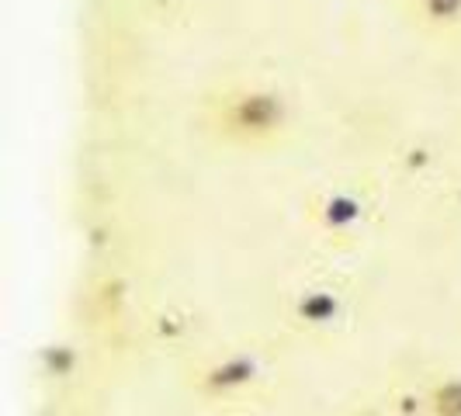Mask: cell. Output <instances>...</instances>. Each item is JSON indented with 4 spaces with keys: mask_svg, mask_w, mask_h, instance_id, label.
<instances>
[{
    "mask_svg": "<svg viewBox=\"0 0 461 416\" xmlns=\"http://www.w3.org/2000/svg\"><path fill=\"white\" fill-rule=\"evenodd\" d=\"M295 101L271 80H222L198 97L194 129L212 146L260 157L277 153L295 136Z\"/></svg>",
    "mask_w": 461,
    "mask_h": 416,
    "instance_id": "1",
    "label": "cell"
},
{
    "mask_svg": "<svg viewBox=\"0 0 461 416\" xmlns=\"http://www.w3.org/2000/svg\"><path fill=\"white\" fill-rule=\"evenodd\" d=\"M264 382V365L257 354L230 350V354H215L202 365H194L187 375V389L198 395L205 406H232L243 402L247 395L257 393V385Z\"/></svg>",
    "mask_w": 461,
    "mask_h": 416,
    "instance_id": "2",
    "label": "cell"
},
{
    "mask_svg": "<svg viewBox=\"0 0 461 416\" xmlns=\"http://www.w3.org/2000/svg\"><path fill=\"white\" fill-rule=\"evenodd\" d=\"M309 208H312V222L326 236H350L357 226H365V215H368V202L357 191H344V187H330Z\"/></svg>",
    "mask_w": 461,
    "mask_h": 416,
    "instance_id": "3",
    "label": "cell"
},
{
    "mask_svg": "<svg viewBox=\"0 0 461 416\" xmlns=\"http://www.w3.org/2000/svg\"><path fill=\"white\" fill-rule=\"evenodd\" d=\"M402 18L423 39L455 42L461 35V0H402Z\"/></svg>",
    "mask_w": 461,
    "mask_h": 416,
    "instance_id": "4",
    "label": "cell"
},
{
    "mask_svg": "<svg viewBox=\"0 0 461 416\" xmlns=\"http://www.w3.org/2000/svg\"><path fill=\"white\" fill-rule=\"evenodd\" d=\"M295 320L302 326H330L340 320V295H333L330 288H312V292H305L295 305Z\"/></svg>",
    "mask_w": 461,
    "mask_h": 416,
    "instance_id": "5",
    "label": "cell"
},
{
    "mask_svg": "<svg viewBox=\"0 0 461 416\" xmlns=\"http://www.w3.org/2000/svg\"><path fill=\"white\" fill-rule=\"evenodd\" d=\"M423 416H461V375H444L438 378L423 399H420Z\"/></svg>",
    "mask_w": 461,
    "mask_h": 416,
    "instance_id": "6",
    "label": "cell"
}]
</instances>
